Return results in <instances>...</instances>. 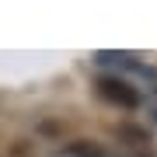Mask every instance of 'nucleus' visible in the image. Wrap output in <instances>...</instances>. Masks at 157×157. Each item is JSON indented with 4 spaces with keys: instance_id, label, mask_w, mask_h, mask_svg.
Returning a JSON list of instances; mask_svg holds the SVG:
<instances>
[{
    "instance_id": "f257e3e1",
    "label": "nucleus",
    "mask_w": 157,
    "mask_h": 157,
    "mask_svg": "<svg viewBox=\"0 0 157 157\" xmlns=\"http://www.w3.org/2000/svg\"><path fill=\"white\" fill-rule=\"evenodd\" d=\"M98 94L105 101H112V105H122V108H136L140 105V94H136L126 80H119V77H101L98 80Z\"/></svg>"
}]
</instances>
